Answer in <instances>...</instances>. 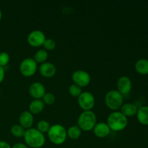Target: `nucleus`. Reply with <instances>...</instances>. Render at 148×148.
Instances as JSON below:
<instances>
[{"mask_svg": "<svg viewBox=\"0 0 148 148\" xmlns=\"http://www.w3.org/2000/svg\"><path fill=\"white\" fill-rule=\"evenodd\" d=\"M25 144L29 147L40 148L44 145L46 137L43 133L40 132L36 128H30L26 130L24 134Z\"/></svg>", "mask_w": 148, "mask_h": 148, "instance_id": "1", "label": "nucleus"}, {"mask_svg": "<svg viewBox=\"0 0 148 148\" xmlns=\"http://www.w3.org/2000/svg\"><path fill=\"white\" fill-rule=\"evenodd\" d=\"M107 124L111 130L115 132L122 131L127 127L128 119L121 111H114L108 116Z\"/></svg>", "mask_w": 148, "mask_h": 148, "instance_id": "2", "label": "nucleus"}, {"mask_svg": "<svg viewBox=\"0 0 148 148\" xmlns=\"http://www.w3.org/2000/svg\"><path fill=\"white\" fill-rule=\"evenodd\" d=\"M47 133L49 140L55 145L63 144L67 137L66 128L59 124H55L51 126Z\"/></svg>", "mask_w": 148, "mask_h": 148, "instance_id": "3", "label": "nucleus"}, {"mask_svg": "<svg viewBox=\"0 0 148 148\" xmlns=\"http://www.w3.org/2000/svg\"><path fill=\"white\" fill-rule=\"evenodd\" d=\"M97 124V117L92 111H83L77 119V126L84 131H90L93 130Z\"/></svg>", "mask_w": 148, "mask_h": 148, "instance_id": "4", "label": "nucleus"}, {"mask_svg": "<svg viewBox=\"0 0 148 148\" xmlns=\"http://www.w3.org/2000/svg\"><path fill=\"white\" fill-rule=\"evenodd\" d=\"M124 97L117 90H111L105 95V103L108 108L113 111L119 109L123 105Z\"/></svg>", "mask_w": 148, "mask_h": 148, "instance_id": "5", "label": "nucleus"}, {"mask_svg": "<svg viewBox=\"0 0 148 148\" xmlns=\"http://www.w3.org/2000/svg\"><path fill=\"white\" fill-rule=\"evenodd\" d=\"M38 68V63L32 57L25 58L20 64V72L25 77H31L36 73Z\"/></svg>", "mask_w": 148, "mask_h": 148, "instance_id": "6", "label": "nucleus"}, {"mask_svg": "<svg viewBox=\"0 0 148 148\" xmlns=\"http://www.w3.org/2000/svg\"><path fill=\"white\" fill-rule=\"evenodd\" d=\"M77 102L79 107L84 111H90L95 106V97L90 92L85 91L79 95Z\"/></svg>", "mask_w": 148, "mask_h": 148, "instance_id": "7", "label": "nucleus"}, {"mask_svg": "<svg viewBox=\"0 0 148 148\" xmlns=\"http://www.w3.org/2000/svg\"><path fill=\"white\" fill-rule=\"evenodd\" d=\"M72 79L74 84L78 85L80 88L89 85L91 80L90 74L82 69H77V70L75 71L72 75Z\"/></svg>", "mask_w": 148, "mask_h": 148, "instance_id": "8", "label": "nucleus"}, {"mask_svg": "<svg viewBox=\"0 0 148 148\" xmlns=\"http://www.w3.org/2000/svg\"><path fill=\"white\" fill-rule=\"evenodd\" d=\"M46 39L45 33L40 30H34L30 32L27 38L29 44L34 47L42 46Z\"/></svg>", "mask_w": 148, "mask_h": 148, "instance_id": "9", "label": "nucleus"}, {"mask_svg": "<svg viewBox=\"0 0 148 148\" xmlns=\"http://www.w3.org/2000/svg\"><path fill=\"white\" fill-rule=\"evenodd\" d=\"M29 93L35 99H40L46 93V88L41 82H34L29 87Z\"/></svg>", "mask_w": 148, "mask_h": 148, "instance_id": "10", "label": "nucleus"}, {"mask_svg": "<svg viewBox=\"0 0 148 148\" xmlns=\"http://www.w3.org/2000/svg\"><path fill=\"white\" fill-rule=\"evenodd\" d=\"M132 86L131 79L127 76L120 77L117 81V90L123 95H127L131 91Z\"/></svg>", "mask_w": 148, "mask_h": 148, "instance_id": "11", "label": "nucleus"}, {"mask_svg": "<svg viewBox=\"0 0 148 148\" xmlns=\"http://www.w3.org/2000/svg\"><path fill=\"white\" fill-rule=\"evenodd\" d=\"M19 122L20 125L24 127L25 130L31 128L34 122L33 114L29 111H23L19 116Z\"/></svg>", "mask_w": 148, "mask_h": 148, "instance_id": "12", "label": "nucleus"}, {"mask_svg": "<svg viewBox=\"0 0 148 148\" xmlns=\"http://www.w3.org/2000/svg\"><path fill=\"white\" fill-rule=\"evenodd\" d=\"M40 73L45 77H51L56 72V67L51 62H43L39 67Z\"/></svg>", "mask_w": 148, "mask_h": 148, "instance_id": "13", "label": "nucleus"}, {"mask_svg": "<svg viewBox=\"0 0 148 148\" xmlns=\"http://www.w3.org/2000/svg\"><path fill=\"white\" fill-rule=\"evenodd\" d=\"M92 130L95 135L101 138L107 137L111 132V129L108 127V124L106 122L97 123Z\"/></svg>", "mask_w": 148, "mask_h": 148, "instance_id": "14", "label": "nucleus"}, {"mask_svg": "<svg viewBox=\"0 0 148 148\" xmlns=\"http://www.w3.org/2000/svg\"><path fill=\"white\" fill-rule=\"evenodd\" d=\"M121 112L126 117H131L133 116L136 115L138 108H137L134 104L131 103H127L121 106Z\"/></svg>", "mask_w": 148, "mask_h": 148, "instance_id": "15", "label": "nucleus"}, {"mask_svg": "<svg viewBox=\"0 0 148 148\" xmlns=\"http://www.w3.org/2000/svg\"><path fill=\"white\" fill-rule=\"evenodd\" d=\"M44 106L42 99H33L29 105V111L33 114H38L43 111Z\"/></svg>", "mask_w": 148, "mask_h": 148, "instance_id": "16", "label": "nucleus"}, {"mask_svg": "<svg viewBox=\"0 0 148 148\" xmlns=\"http://www.w3.org/2000/svg\"><path fill=\"white\" fill-rule=\"evenodd\" d=\"M137 117L140 124L143 125H148V106H144L138 108Z\"/></svg>", "mask_w": 148, "mask_h": 148, "instance_id": "17", "label": "nucleus"}, {"mask_svg": "<svg viewBox=\"0 0 148 148\" xmlns=\"http://www.w3.org/2000/svg\"><path fill=\"white\" fill-rule=\"evenodd\" d=\"M135 69L141 75L148 74V60L146 59H140L135 63Z\"/></svg>", "mask_w": 148, "mask_h": 148, "instance_id": "18", "label": "nucleus"}, {"mask_svg": "<svg viewBox=\"0 0 148 148\" xmlns=\"http://www.w3.org/2000/svg\"><path fill=\"white\" fill-rule=\"evenodd\" d=\"M67 136L72 140H77L79 138L82 134V130L77 125H72L69 127L67 130Z\"/></svg>", "mask_w": 148, "mask_h": 148, "instance_id": "19", "label": "nucleus"}, {"mask_svg": "<svg viewBox=\"0 0 148 148\" xmlns=\"http://www.w3.org/2000/svg\"><path fill=\"white\" fill-rule=\"evenodd\" d=\"M48 57H49V53H48L47 51L45 50V49H39L35 53L33 59L37 63L42 64L43 62H46Z\"/></svg>", "mask_w": 148, "mask_h": 148, "instance_id": "20", "label": "nucleus"}, {"mask_svg": "<svg viewBox=\"0 0 148 148\" xmlns=\"http://www.w3.org/2000/svg\"><path fill=\"white\" fill-rule=\"evenodd\" d=\"M26 130L23 127H22L20 124H14L12 126L10 129L12 134L16 137H24V134L25 133Z\"/></svg>", "mask_w": 148, "mask_h": 148, "instance_id": "21", "label": "nucleus"}, {"mask_svg": "<svg viewBox=\"0 0 148 148\" xmlns=\"http://www.w3.org/2000/svg\"><path fill=\"white\" fill-rule=\"evenodd\" d=\"M50 124L48 121L45 119H41L39 121H38L37 123V130H39L40 132L43 133L44 134L45 132H48V131L50 129Z\"/></svg>", "mask_w": 148, "mask_h": 148, "instance_id": "22", "label": "nucleus"}, {"mask_svg": "<svg viewBox=\"0 0 148 148\" xmlns=\"http://www.w3.org/2000/svg\"><path fill=\"white\" fill-rule=\"evenodd\" d=\"M82 88H80L78 85H75V84H72L69 87V92L73 97H77L78 98L79 95L82 93Z\"/></svg>", "mask_w": 148, "mask_h": 148, "instance_id": "23", "label": "nucleus"}, {"mask_svg": "<svg viewBox=\"0 0 148 148\" xmlns=\"http://www.w3.org/2000/svg\"><path fill=\"white\" fill-rule=\"evenodd\" d=\"M55 95L52 92H46L42 98V101L46 105H52L55 102Z\"/></svg>", "mask_w": 148, "mask_h": 148, "instance_id": "24", "label": "nucleus"}, {"mask_svg": "<svg viewBox=\"0 0 148 148\" xmlns=\"http://www.w3.org/2000/svg\"><path fill=\"white\" fill-rule=\"evenodd\" d=\"M56 42L52 38H46L45 40L44 43H43V46L44 47L45 50H49V51H51L53 49H55L56 47Z\"/></svg>", "mask_w": 148, "mask_h": 148, "instance_id": "25", "label": "nucleus"}, {"mask_svg": "<svg viewBox=\"0 0 148 148\" xmlns=\"http://www.w3.org/2000/svg\"><path fill=\"white\" fill-rule=\"evenodd\" d=\"M10 55L5 51L0 52V66L4 67L10 62Z\"/></svg>", "mask_w": 148, "mask_h": 148, "instance_id": "26", "label": "nucleus"}, {"mask_svg": "<svg viewBox=\"0 0 148 148\" xmlns=\"http://www.w3.org/2000/svg\"><path fill=\"white\" fill-rule=\"evenodd\" d=\"M12 148H29V147L27 145L25 144V143H15V144L12 147Z\"/></svg>", "mask_w": 148, "mask_h": 148, "instance_id": "27", "label": "nucleus"}, {"mask_svg": "<svg viewBox=\"0 0 148 148\" xmlns=\"http://www.w3.org/2000/svg\"><path fill=\"white\" fill-rule=\"evenodd\" d=\"M4 76H5V70H4V67L0 66V83L2 82L4 80Z\"/></svg>", "mask_w": 148, "mask_h": 148, "instance_id": "28", "label": "nucleus"}, {"mask_svg": "<svg viewBox=\"0 0 148 148\" xmlns=\"http://www.w3.org/2000/svg\"><path fill=\"white\" fill-rule=\"evenodd\" d=\"M0 148H12V146L5 141H0Z\"/></svg>", "mask_w": 148, "mask_h": 148, "instance_id": "29", "label": "nucleus"}, {"mask_svg": "<svg viewBox=\"0 0 148 148\" xmlns=\"http://www.w3.org/2000/svg\"><path fill=\"white\" fill-rule=\"evenodd\" d=\"M1 17H2V12H1V9H0V21H1Z\"/></svg>", "mask_w": 148, "mask_h": 148, "instance_id": "30", "label": "nucleus"}]
</instances>
